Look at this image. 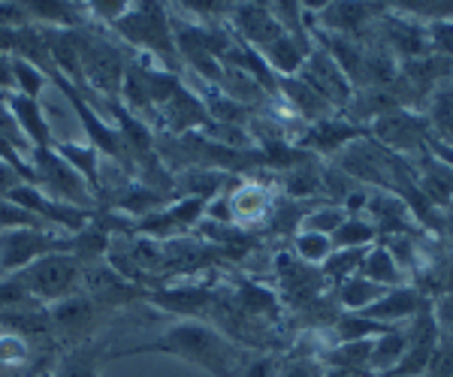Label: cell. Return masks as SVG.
I'll return each instance as SVG.
<instances>
[{"label":"cell","mask_w":453,"mask_h":377,"mask_svg":"<svg viewBox=\"0 0 453 377\" xmlns=\"http://www.w3.org/2000/svg\"><path fill=\"white\" fill-rule=\"evenodd\" d=\"M230 19H233V25H236L245 46L257 49V52L263 46H269L275 36L284 34V27L279 25V19L273 16V6L269 4H233Z\"/></svg>","instance_id":"obj_8"},{"label":"cell","mask_w":453,"mask_h":377,"mask_svg":"<svg viewBox=\"0 0 453 377\" xmlns=\"http://www.w3.org/2000/svg\"><path fill=\"white\" fill-rule=\"evenodd\" d=\"M450 377H453V372H450Z\"/></svg>","instance_id":"obj_37"},{"label":"cell","mask_w":453,"mask_h":377,"mask_svg":"<svg viewBox=\"0 0 453 377\" xmlns=\"http://www.w3.org/2000/svg\"><path fill=\"white\" fill-rule=\"evenodd\" d=\"M333 251H366L378 242V230L366 215H348L345 223L330 236Z\"/></svg>","instance_id":"obj_17"},{"label":"cell","mask_w":453,"mask_h":377,"mask_svg":"<svg viewBox=\"0 0 453 377\" xmlns=\"http://www.w3.org/2000/svg\"><path fill=\"white\" fill-rule=\"evenodd\" d=\"M239 305L245 308V314L251 317H260V314H273L275 308H279V299H275V293H269L266 287L260 284H242L239 287Z\"/></svg>","instance_id":"obj_28"},{"label":"cell","mask_w":453,"mask_h":377,"mask_svg":"<svg viewBox=\"0 0 453 377\" xmlns=\"http://www.w3.org/2000/svg\"><path fill=\"white\" fill-rule=\"evenodd\" d=\"M444 230H448V238L453 245V212H448V217H444Z\"/></svg>","instance_id":"obj_35"},{"label":"cell","mask_w":453,"mask_h":377,"mask_svg":"<svg viewBox=\"0 0 453 377\" xmlns=\"http://www.w3.org/2000/svg\"><path fill=\"white\" fill-rule=\"evenodd\" d=\"M279 94L284 97V103H290V109L305 121H324L333 115V106L320 97L318 91L311 88L309 82H303L299 76H290V79H279Z\"/></svg>","instance_id":"obj_13"},{"label":"cell","mask_w":453,"mask_h":377,"mask_svg":"<svg viewBox=\"0 0 453 377\" xmlns=\"http://www.w3.org/2000/svg\"><path fill=\"white\" fill-rule=\"evenodd\" d=\"M369 130V139H375L390 155H423L433 139V124H429L423 109H393V112L375 118Z\"/></svg>","instance_id":"obj_4"},{"label":"cell","mask_w":453,"mask_h":377,"mask_svg":"<svg viewBox=\"0 0 453 377\" xmlns=\"http://www.w3.org/2000/svg\"><path fill=\"white\" fill-rule=\"evenodd\" d=\"M31 176L42 185V193H46V197H52L58 202H67V206H79V208L91 206V200H94L91 187L85 185V178L79 176L58 151H52V148L34 151Z\"/></svg>","instance_id":"obj_5"},{"label":"cell","mask_w":453,"mask_h":377,"mask_svg":"<svg viewBox=\"0 0 453 377\" xmlns=\"http://www.w3.org/2000/svg\"><path fill=\"white\" fill-rule=\"evenodd\" d=\"M299 79H303V82H309L311 88L318 91L333 109L335 106H348L350 97H354V85L348 82V76L339 70V64H335L320 46H311V52H309V57H305L303 70H299Z\"/></svg>","instance_id":"obj_7"},{"label":"cell","mask_w":453,"mask_h":377,"mask_svg":"<svg viewBox=\"0 0 453 377\" xmlns=\"http://www.w3.org/2000/svg\"><path fill=\"white\" fill-rule=\"evenodd\" d=\"M49 323L64 336H85L94 326V299L73 293L49 308Z\"/></svg>","instance_id":"obj_15"},{"label":"cell","mask_w":453,"mask_h":377,"mask_svg":"<svg viewBox=\"0 0 453 377\" xmlns=\"http://www.w3.org/2000/svg\"><path fill=\"white\" fill-rule=\"evenodd\" d=\"M58 155L67 161L79 176L85 178L88 187H97V166H100V151L91 142L79 145V142H61L58 145Z\"/></svg>","instance_id":"obj_22"},{"label":"cell","mask_w":453,"mask_h":377,"mask_svg":"<svg viewBox=\"0 0 453 377\" xmlns=\"http://www.w3.org/2000/svg\"><path fill=\"white\" fill-rule=\"evenodd\" d=\"M115 31L136 49L166 57L170 64L179 61L173 40V25L166 21V10L160 4H130V10L115 21Z\"/></svg>","instance_id":"obj_3"},{"label":"cell","mask_w":453,"mask_h":377,"mask_svg":"<svg viewBox=\"0 0 453 377\" xmlns=\"http://www.w3.org/2000/svg\"><path fill=\"white\" fill-rule=\"evenodd\" d=\"M55 251H67V242L55 238V233H46V230H4L0 233V269L16 275L27 269L34 260Z\"/></svg>","instance_id":"obj_6"},{"label":"cell","mask_w":453,"mask_h":377,"mask_svg":"<svg viewBox=\"0 0 453 377\" xmlns=\"http://www.w3.org/2000/svg\"><path fill=\"white\" fill-rule=\"evenodd\" d=\"M12 79H16V91L25 94V97L36 100L40 91L46 88V72H42L36 64L25 61V57H12Z\"/></svg>","instance_id":"obj_27"},{"label":"cell","mask_w":453,"mask_h":377,"mask_svg":"<svg viewBox=\"0 0 453 377\" xmlns=\"http://www.w3.org/2000/svg\"><path fill=\"white\" fill-rule=\"evenodd\" d=\"M294 253L303 266H324L333 253V242H330V236L305 233V230H299V233L294 236Z\"/></svg>","instance_id":"obj_24"},{"label":"cell","mask_w":453,"mask_h":377,"mask_svg":"<svg viewBox=\"0 0 453 377\" xmlns=\"http://www.w3.org/2000/svg\"><path fill=\"white\" fill-rule=\"evenodd\" d=\"M426 42H429V55H438V57H448V61H453V16L429 21Z\"/></svg>","instance_id":"obj_30"},{"label":"cell","mask_w":453,"mask_h":377,"mask_svg":"<svg viewBox=\"0 0 453 377\" xmlns=\"http://www.w3.org/2000/svg\"><path fill=\"white\" fill-rule=\"evenodd\" d=\"M381 245H384L387 251H390V257L396 260V266L402 269V275H405V278L420 266L423 251L418 248L414 236H387Z\"/></svg>","instance_id":"obj_26"},{"label":"cell","mask_w":453,"mask_h":377,"mask_svg":"<svg viewBox=\"0 0 453 377\" xmlns=\"http://www.w3.org/2000/svg\"><path fill=\"white\" fill-rule=\"evenodd\" d=\"M423 308H426V305H423L420 290L414 284H402V287L384 290L381 299H378L375 305H369L363 314H366L369 320H378V323L390 326V329H399L405 320H414Z\"/></svg>","instance_id":"obj_9"},{"label":"cell","mask_w":453,"mask_h":377,"mask_svg":"<svg viewBox=\"0 0 453 377\" xmlns=\"http://www.w3.org/2000/svg\"><path fill=\"white\" fill-rule=\"evenodd\" d=\"M384 287L372 284L369 278H363V275H354V278L342 281L339 287H335V296H339V305L348 311V314H363L369 305H375L378 299H381Z\"/></svg>","instance_id":"obj_20"},{"label":"cell","mask_w":453,"mask_h":377,"mask_svg":"<svg viewBox=\"0 0 453 377\" xmlns=\"http://www.w3.org/2000/svg\"><path fill=\"white\" fill-rule=\"evenodd\" d=\"M345 217H348V212L339 206V202H326V206H318L299 217V230H305V233L333 236L335 230L345 223Z\"/></svg>","instance_id":"obj_23"},{"label":"cell","mask_w":453,"mask_h":377,"mask_svg":"<svg viewBox=\"0 0 453 377\" xmlns=\"http://www.w3.org/2000/svg\"><path fill=\"white\" fill-rule=\"evenodd\" d=\"M320 170H305V166H296L294 172L288 176L284 181V191H288V197L294 200H309L314 193L320 191Z\"/></svg>","instance_id":"obj_29"},{"label":"cell","mask_w":453,"mask_h":377,"mask_svg":"<svg viewBox=\"0 0 453 377\" xmlns=\"http://www.w3.org/2000/svg\"><path fill=\"white\" fill-rule=\"evenodd\" d=\"M366 251H333L330 260H326V263L320 266V275H324L326 281H333V284L339 287L342 281H348V278H354V275H360V263H363V253H366Z\"/></svg>","instance_id":"obj_25"},{"label":"cell","mask_w":453,"mask_h":377,"mask_svg":"<svg viewBox=\"0 0 453 377\" xmlns=\"http://www.w3.org/2000/svg\"><path fill=\"white\" fill-rule=\"evenodd\" d=\"M16 278L21 281V287L27 290V296H34V299L61 302L76 293L79 278H82V266H79L76 253L55 251V253H46V257L34 260L27 269L16 272Z\"/></svg>","instance_id":"obj_2"},{"label":"cell","mask_w":453,"mask_h":377,"mask_svg":"<svg viewBox=\"0 0 453 377\" xmlns=\"http://www.w3.org/2000/svg\"><path fill=\"white\" fill-rule=\"evenodd\" d=\"M279 374V362L273 357H257L251 362H245L242 368V377H275Z\"/></svg>","instance_id":"obj_33"},{"label":"cell","mask_w":453,"mask_h":377,"mask_svg":"<svg viewBox=\"0 0 453 377\" xmlns=\"http://www.w3.org/2000/svg\"><path fill=\"white\" fill-rule=\"evenodd\" d=\"M384 332H390V326H384L378 320H369L366 314H348V311L342 317H335V323H333L335 344L375 342V338H381Z\"/></svg>","instance_id":"obj_18"},{"label":"cell","mask_w":453,"mask_h":377,"mask_svg":"<svg viewBox=\"0 0 453 377\" xmlns=\"http://www.w3.org/2000/svg\"><path fill=\"white\" fill-rule=\"evenodd\" d=\"M372 16H381V10H375L372 4H326L318 12V21L324 27V34H339V36H354L366 27Z\"/></svg>","instance_id":"obj_12"},{"label":"cell","mask_w":453,"mask_h":377,"mask_svg":"<svg viewBox=\"0 0 453 377\" xmlns=\"http://www.w3.org/2000/svg\"><path fill=\"white\" fill-rule=\"evenodd\" d=\"M0 100H4L6 109H10L12 121H16V127L21 130V136L27 139V145H34V151H42L52 145V130H49V121L36 100L25 97V94H19V91H4Z\"/></svg>","instance_id":"obj_10"},{"label":"cell","mask_w":453,"mask_h":377,"mask_svg":"<svg viewBox=\"0 0 453 377\" xmlns=\"http://www.w3.org/2000/svg\"><path fill=\"white\" fill-rule=\"evenodd\" d=\"M149 351L173 353V357L206 368V372H211L215 377H242V368H245L239 347L226 336H221L215 326L200 323V320L175 323L155 344L136 347V351H127V353L134 357V353H149Z\"/></svg>","instance_id":"obj_1"},{"label":"cell","mask_w":453,"mask_h":377,"mask_svg":"<svg viewBox=\"0 0 453 377\" xmlns=\"http://www.w3.org/2000/svg\"><path fill=\"white\" fill-rule=\"evenodd\" d=\"M275 377H324V372L314 359H294L288 366H279Z\"/></svg>","instance_id":"obj_32"},{"label":"cell","mask_w":453,"mask_h":377,"mask_svg":"<svg viewBox=\"0 0 453 377\" xmlns=\"http://www.w3.org/2000/svg\"><path fill=\"white\" fill-rule=\"evenodd\" d=\"M127 10H130L127 0H115V4H91V12H94V16H97V19H106L109 25H115V21H119Z\"/></svg>","instance_id":"obj_34"},{"label":"cell","mask_w":453,"mask_h":377,"mask_svg":"<svg viewBox=\"0 0 453 377\" xmlns=\"http://www.w3.org/2000/svg\"><path fill=\"white\" fill-rule=\"evenodd\" d=\"M369 130L366 127H357L354 121H339V118H324V121H314L309 127V133L303 136L305 148H314L318 155H339L345 151L350 142L363 139Z\"/></svg>","instance_id":"obj_11"},{"label":"cell","mask_w":453,"mask_h":377,"mask_svg":"<svg viewBox=\"0 0 453 377\" xmlns=\"http://www.w3.org/2000/svg\"><path fill=\"white\" fill-rule=\"evenodd\" d=\"M58 377H97V359H94V353L88 351V347L85 351L70 353V357L61 362Z\"/></svg>","instance_id":"obj_31"},{"label":"cell","mask_w":453,"mask_h":377,"mask_svg":"<svg viewBox=\"0 0 453 377\" xmlns=\"http://www.w3.org/2000/svg\"><path fill=\"white\" fill-rule=\"evenodd\" d=\"M0 377H6V374H0Z\"/></svg>","instance_id":"obj_36"},{"label":"cell","mask_w":453,"mask_h":377,"mask_svg":"<svg viewBox=\"0 0 453 377\" xmlns=\"http://www.w3.org/2000/svg\"><path fill=\"white\" fill-rule=\"evenodd\" d=\"M160 308L173 311V314H185V317H200L203 311L211 305V293L200 287H181V290H170V293H157L151 296Z\"/></svg>","instance_id":"obj_21"},{"label":"cell","mask_w":453,"mask_h":377,"mask_svg":"<svg viewBox=\"0 0 453 377\" xmlns=\"http://www.w3.org/2000/svg\"><path fill=\"white\" fill-rule=\"evenodd\" d=\"M226 200H230L233 223H257L273 212V197H269V191L257 185V181H239L226 193Z\"/></svg>","instance_id":"obj_14"},{"label":"cell","mask_w":453,"mask_h":377,"mask_svg":"<svg viewBox=\"0 0 453 377\" xmlns=\"http://www.w3.org/2000/svg\"><path fill=\"white\" fill-rule=\"evenodd\" d=\"M405 353H408V332H402V326H399V329L384 332L381 338L372 342L369 368L372 372H396V366Z\"/></svg>","instance_id":"obj_19"},{"label":"cell","mask_w":453,"mask_h":377,"mask_svg":"<svg viewBox=\"0 0 453 377\" xmlns=\"http://www.w3.org/2000/svg\"><path fill=\"white\" fill-rule=\"evenodd\" d=\"M360 275H363V278H369L372 284L384 287V290L408 284V278L402 275V269L396 266V260L390 257V251H387L384 245H378V242L372 245L366 253H363Z\"/></svg>","instance_id":"obj_16"}]
</instances>
